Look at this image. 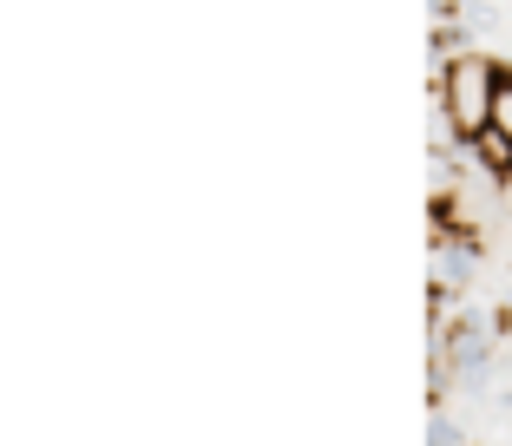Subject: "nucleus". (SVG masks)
<instances>
[{"label":"nucleus","mask_w":512,"mask_h":446,"mask_svg":"<svg viewBox=\"0 0 512 446\" xmlns=\"http://www.w3.org/2000/svg\"><path fill=\"white\" fill-rule=\"evenodd\" d=\"M460 7H480V0H440V20H447V14H460Z\"/></svg>","instance_id":"obj_3"},{"label":"nucleus","mask_w":512,"mask_h":446,"mask_svg":"<svg viewBox=\"0 0 512 446\" xmlns=\"http://www.w3.org/2000/svg\"><path fill=\"white\" fill-rule=\"evenodd\" d=\"M493 138L512 151V66H506V86H499V105H493Z\"/></svg>","instance_id":"obj_2"},{"label":"nucleus","mask_w":512,"mask_h":446,"mask_svg":"<svg viewBox=\"0 0 512 446\" xmlns=\"http://www.w3.org/2000/svg\"><path fill=\"white\" fill-rule=\"evenodd\" d=\"M434 86H440V112L460 132V145H480L493 132V105H499V86H506V66L493 53H460V60H440Z\"/></svg>","instance_id":"obj_1"}]
</instances>
